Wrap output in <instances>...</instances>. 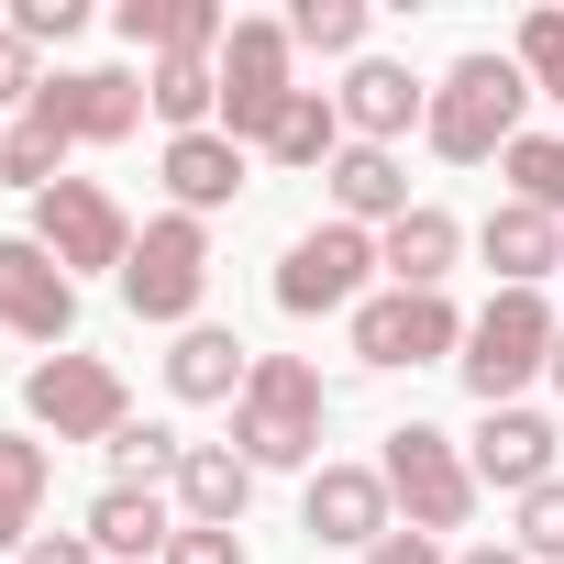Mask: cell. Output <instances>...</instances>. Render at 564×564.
Here are the masks:
<instances>
[{"label": "cell", "instance_id": "6da1fadb", "mask_svg": "<svg viewBox=\"0 0 564 564\" xmlns=\"http://www.w3.org/2000/svg\"><path fill=\"white\" fill-rule=\"evenodd\" d=\"M531 78H520V56L509 45H465L443 78H432V111H421V144L443 155V166H498L531 122Z\"/></svg>", "mask_w": 564, "mask_h": 564}, {"label": "cell", "instance_id": "7a4b0ae2", "mask_svg": "<svg viewBox=\"0 0 564 564\" xmlns=\"http://www.w3.org/2000/svg\"><path fill=\"white\" fill-rule=\"evenodd\" d=\"M322 432H333L322 366H311V355H254V377H243V399H232V454H243L254 476H311V465H333Z\"/></svg>", "mask_w": 564, "mask_h": 564}, {"label": "cell", "instance_id": "3957f363", "mask_svg": "<svg viewBox=\"0 0 564 564\" xmlns=\"http://www.w3.org/2000/svg\"><path fill=\"white\" fill-rule=\"evenodd\" d=\"M553 333H564V311H553L542 289H498V300L465 322V355H454L465 399H476V410H520V388L553 377Z\"/></svg>", "mask_w": 564, "mask_h": 564}, {"label": "cell", "instance_id": "277c9868", "mask_svg": "<svg viewBox=\"0 0 564 564\" xmlns=\"http://www.w3.org/2000/svg\"><path fill=\"white\" fill-rule=\"evenodd\" d=\"M377 476H388V498H399V531H465L476 520V465H465V443L443 432V421H388V454H377Z\"/></svg>", "mask_w": 564, "mask_h": 564}, {"label": "cell", "instance_id": "5b68a950", "mask_svg": "<svg viewBox=\"0 0 564 564\" xmlns=\"http://www.w3.org/2000/svg\"><path fill=\"white\" fill-rule=\"evenodd\" d=\"M276 311L289 322H355L366 300H377V232H355V221H311V232H289V254H276Z\"/></svg>", "mask_w": 564, "mask_h": 564}, {"label": "cell", "instance_id": "8992f818", "mask_svg": "<svg viewBox=\"0 0 564 564\" xmlns=\"http://www.w3.org/2000/svg\"><path fill=\"white\" fill-rule=\"evenodd\" d=\"M300 100V45H289V12H232L221 34V133L254 155L276 133V111Z\"/></svg>", "mask_w": 564, "mask_h": 564}, {"label": "cell", "instance_id": "52a82bcc", "mask_svg": "<svg viewBox=\"0 0 564 564\" xmlns=\"http://www.w3.org/2000/svg\"><path fill=\"white\" fill-rule=\"evenodd\" d=\"M199 300H210V221L155 210V221L133 232V265H122V311L155 322V333H188Z\"/></svg>", "mask_w": 564, "mask_h": 564}, {"label": "cell", "instance_id": "ba28073f", "mask_svg": "<svg viewBox=\"0 0 564 564\" xmlns=\"http://www.w3.org/2000/svg\"><path fill=\"white\" fill-rule=\"evenodd\" d=\"M344 344H355V366H366V377L454 366V355H465V311H454V289H443V300H421V289H377V300L344 322Z\"/></svg>", "mask_w": 564, "mask_h": 564}, {"label": "cell", "instance_id": "9c48e42d", "mask_svg": "<svg viewBox=\"0 0 564 564\" xmlns=\"http://www.w3.org/2000/svg\"><path fill=\"white\" fill-rule=\"evenodd\" d=\"M133 421V388H122V366L111 355H45L34 377H23V432H56V443H111Z\"/></svg>", "mask_w": 564, "mask_h": 564}, {"label": "cell", "instance_id": "30bf717a", "mask_svg": "<svg viewBox=\"0 0 564 564\" xmlns=\"http://www.w3.org/2000/svg\"><path fill=\"white\" fill-rule=\"evenodd\" d=\"M67 276H122L133 265V210L100 188V177H56L45 199H34V221H23Z\"/></svg>", "mask_w": 564, "mask_h": 564}, {"label": "cell", "instance_id": "8fae6325", "mask_svg": "<svg viewBox=\"0 0 564 564\" xmlns=\"http://www.w3.org/2000/svg\"><path fill=\"white\" fill-rule=\"evenodd\" d=\"M0 333H12V344H45V355L78 344V276H67L34 232H0Z\"/></svg>", "mask_w": 564, "mask_h": 564}, {"label": "cell", "instance_id": "7c38bea8", "mask_svg": "<svg viewBox=\"0 0 564 564\" xmlns=\"http://www.w3.org/2000/svg\"><path fill=\"white\" fill-rule=\"evenodd\" d=\"M300 531L366 564V553L399 531V498H388V476H377V465H344V454H333V465H311V476H300Z\"/></svg>", "mask_w": 564, "mask_h": 564}, {"label": "cell", "instance_id": "4fadbf2b", "mask_svg": "<svg viewBox=\"0 0 564 564\" xmlns=\"http://www.w3.org/2000/svg\"><path fill=\"white\" fill-rule=\"evenodd\" d=\"M34 111H45L67 144H133L155 100H144V78H133V67H56V78L34 89Z\"/></svg>", "mask_w": 564, "mask_h": 564}, {"label": "cell", "instance_id": "5bb4252c", "mask_svg": "<svg viewBox=\"0 0 564 564\" xmlns=\"http://www.w3.org/2000/svg\"><path fill=\"white\" fill-rule=\"evenodd\" d=\"M465 465H476V487H498V498H531V487H553L564 476V432L520 399V410H476V443H465Z\"/></svg>", "mask_w": 564, "mask_h": 564}, {"label": "cell", "instance_id": "9a60e30c", "mask_svg": "<svg viewBox=\"0 0 564 564\" xmlns=\"http://www.w3.org/2000/svg\"><path fill=\"white\" fill-rule=\"evenodd\" d=\"M333 111H344L355 144H388V155H399V144L421 133V111H432V78H410L399 56H355L344 89H333Z\"/></svg>", "mask_w": 564, "mask_h": 564}, {"label": "cell", "instance_id": "2e32d148", "mask_svg": "<svg viewBox=\"0 0 564 564\" xmlns=\"http://www.w3.org/2000/svg\"><path fill=\"white\" fill-rule=\"evenodd\" d=\"M155 177H166V210H188V221H210V210H232V199L254 188V155H243L232 133H166V155H155Z\"/></svg>", "mask_w": 564, "mask_h": 564}, {"label": "cell", "instance_id": "e0dca14e", "mask_svg": "<svg viewBox=\"0 0 564 564\" xmlns=\"http://www.w3.org/2000/svg\"><path fill=\"white\" fill-rule=\"evenodd\" d=\"M465 243H476V232H465L443 199H421L410 221H388V232H377V276H388V289L443 300V289H454V265H465Z\"/></svg>", "mask_w": 564, "mask_h": 564}, {"label": "cell", "instance_id": "ac0fdd59", "mask_svg": "<svg viewBox=\"0 0 564 564\" xmlns=\"http://www.w3.org/2000/svg\"><path fill=\"white\" fill-rule=\"evenodd\" d=\"M243 377H254V344H243L232 322H188V333H166V399H188V410H232Z\"/></svg>", "mask_w": 564, "mask_h": 564}, {"label": "cell", "instance_id": "d6986e66", "mask_svg": "<svg viewBox=\"0 0 564 564\" xmlns=\"http://www.w3.org/2000/svg\"><path fill=\"white\" fill-rule=\"evenodd\" d=\"M78 531L100 542V564H166V542H177V498H166V487H100V498L78 509Z\"/></svg>", "mask_w": 564, "mask_h": 564}, {"label": "cell", "instance_id": "ffe728a7", "mask_svg": "<svg viewBox=\"0 0 564 564\" xmlns=\"http://www.w3.org/2000/svg\"><path fill=\"white\" fill-rule=\"evenodd\" d=\"M476 254H487L498 289H542V276H564V221L531 210V199H498V210L476 221Z\"/></svg>", "mask_w": 564, "mask_h": 564}, {"label": "cell", "instance_id": "44dd1931", "mask_svg": "<svg viewBox=\"0 0 564 564\" xmlns=\"http://www.w3.org/2000/svg\"><path fill=\"white\" fill-rule=\"evenodd\" d=\"M322 188H333V221H355V232H388V221L421 210V199H410V166H399L388 144H344V155L322 166Z\"/></svg>", "mask_w": 564, "mask_h": 564}, {"label": "cell", "instance_id": "7402d4cb", "mask_svg": "<svg viewBox=\"0 0 564 564\" xmlns=\"http://www.w3.org/2000/svg\"><path fill=\"white\" fill-rule=\"evenodd\" d=\"M111 34L133 45V56H221V34H232V12H221V0H122V12H111Z\"/></svg>", "mask_w": 564, "mask_h": 564}, {"label": "cell", "instance_id": "603a6c76", "mask_svg": "<svg viewBox=\"0 0 564 564\" xmlns=\"http://www.w3.org/2000/svg\"><path fill=\"white\" fill-rule=\"evenodd\" d=\"M177 520H199V531H243V509H254V465L232 454V443H188V465H177Z\"/></svg>", "mask_w": 564, "mask_h": 564}, {"label": "cell", "instance_id": "cb8c5ba5", "mask_svg": "<svg viewBox=\"0 0 564 564\" xmlns=\"http://www.w3.org/2000/svg\"><path fill=\"white\" fill-rule=\"evenodd\" d=\"M45 487H56L45 432H0V564H12V553L45 531Z\"/></svg>", "mask_w": 564, "mask_h": 564}, {"label": "cell", "instance_id": "d4e9b609", "mask_svg": "<svg viewBox=\"0 0 564 564\" xmlns=\"http://www.w3.org/2000/svg\"><path fill=\"white\" fill-rule=\"evenodd\" d=\"M344 144H355V133H344V111H333V89H300L289 111H276V133H265L254 155H265L276 177H322V166H333Z\"/></svg>", "mask_w": 564, "mask_h": 564}, {"label": "cell", "instance_id": "484cf974", "mask_svg": "<svg viewBox=\"0 0 564 564\" xmlns=\"http://www.w3.org/2000/svg\"><path fill=\"white\" fill-rule=\"evenodd\" d=\"M144 100L166 133H221V56H166L144 67Z\"/></svg>", "mask_w": 564, "mask_h": 564}, {"label": "cell", "instance_id": "4316f807", "mask_svg": "<svg viewBox=\"0 0 564 564\" xmlns=\"http://www.w3.org/2000/svg\"><path fill=\"white\" fill-rule=\"evenodd\" d=\"M100 454H111V487H177V465H188V432H177V421H144V410H133V421H122V432H111Z\"/></svg>", "mask_w": 564, "mask_h": 564}, {"label": "cell", "instance_id": "83f0119b", "mask_svg": "<svg viewBox=\"0 0 564 564\" xmlns=\"http://www.w3.org/2000/svg\"><path fill=\"white\" fill-rule=\"evenodd\" d=\"M67 177V133L45 122V111H12L0 122V188H23V199H45Z\"/></svg>", "mask_w": 564, "mask_h": 564}, {"label": "cell", "instance_id": "f1b7e54d", "mask_svg": "<svg viewBox=\"0 0 564 564\" xmlns=\"http://www.w3.org/2000/svg\"><path fill=\"white\" fill-rule=\"evenodd\" d=\"M366 34H377L366 0H289V45H300V56H344V67H355V56H377Z\"/></svg>", "mask_w": 564, "mask_h": 564}, {"label": "cell", "instance_id": "f546056e", "mask_svg": "<svg viewBox=\"0 0 564 564\" xmlns=\"http://www.w3.org/2000/svg\"><path fill=\"white\" fill-rule=\"evenodd\" d=\"M498 177H509L498 199H531V210L564 221V133H520V144L498 155Z\"/></svg>", "mask_w": 564, "mask_h": 564}, {"label": "cell", "instance_id": "4dcf8cb0", "mask_svg": "<svg viewBox=\"0 0 564 564\" xmlns=\"http://www.w3.org/2000/svg\"><path fill=\"white\" fill-rule=\"evenodd\" d=\"M509 56H520V78H531V100H553L564 111V12L542 0V12H520V34H509Z\"/></svg>", "mask_w": 564, "mask_h": 564}, {"label": "cell", "instance_id": "1f68e13d", "mask_svg": "<svg viewBox=\"0 0 564 564\" xmlns=\"http://www.w3.org/2000/svg\"><path fill=\"white\" fill-rule=\"evenodd\" d=\"M509 542H520L531 564H564V476L531 487V498H509Z\"/></svg>", "mask_w": 564, "mask_h": 564}, {"label": "cell", "instance_id": "d6a6232c", "mask_svg": "<svg viewBox=\"0 0 564 564\" xmlns=\"http://www.w3.org/2000/svg\"><path fill=\"white\" fill-rule=\"evenodd\" d=\"M34 89H45V67H34V45H23L12 23H0V122H12V111H34Z\"/></svg>", "mask_w": 564, "mask_h": 564}, {"label": "cell", "instance_id": "836d02e7", "mask_svg": "<svg viewBox=\"0 0 564 564\" xmlns=\"http://www.w3.org/2000/svg\"><path fill=\"white\" fill-rule=\"evenodd\" d=\"M78 23H89V0H12V34L23 45H67Z\"/></svg>", "mask_w": 564, "mask_h": 564}, {"label": "cell", "instance_id": "e575fe53", "mask_svg": "<svg viewBox=\"0 0 564 564\" xmlns=\"http://www.w3.org/2000/svg\"><path fill=\"white\" fill-rule=\"evenodd\" d=\"M166 564H254V553H243V531H199V520H177Z\"/></svg>", "mask_w": 564, "mask_h": 564}, {"label": "cell", "instance_id": "d590c367", "mask_svg": "<svg viewBox=\"0 0 564 564\" xmlns=\"http://www.w3.org/2000/svg\"><path fill=\"white\" fill-rule=\"evenodd\" d=\"M12 564H100V542H89V531H34Z\"/></svg>", "mask_w": 564, "mask_h": 564}, {"label": "cell", "instance_id": "8d00e7d4", "mask_svg": "<svg viewBox=\"0 0 564 564\" xmlns=\"http://www.w3.org/2000/svg\"><path fill=\"white\" fill-rule=\"evenodd\" d=\"M366 564H454V553H443V542H432V531H388V542H377V553H366Z\"/></svg>", "mask_w": 564, "mask_h": 564}, {"label": "cell", "instance_id": "74e56055", "mask_svg": "<svg viewBox=\"0 0 564 564\" xmlns=\"http://www.w3.org/2000/svg\"><path fill=\"white\" fill-rule=\"evenodd\" d=\"M454 564H531V553H520V542H465Z\"/></svg>", "mask_w": 564, "mask_h": 564}, {"label": "cell", "instance_id": "f35d334b", "mask_svg": "<svg viewBox=\"0 0 564 564\" xmlns=\"http://www.w3.org/2000/svg\"><path fill=\"white\" fill-rule=\"evenodd\" d=\"M553 399H564V333H553Z\"/></svg>", "mask_w": 564, "mask_h": 564}]
</instances>
